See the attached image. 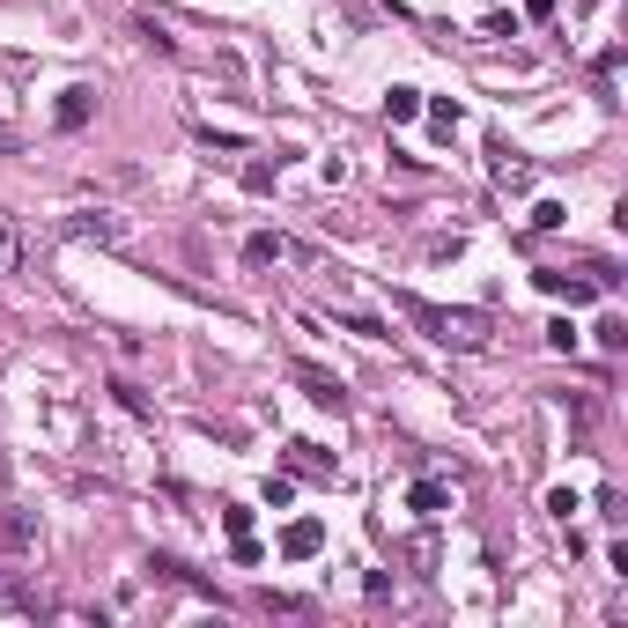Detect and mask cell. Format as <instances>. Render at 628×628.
<instances>
[{"label":"cell","mask_w":628,"mask_h":628,"mask_svg":"<svg viewBox=\"0 0 628 628\" xmlns=\"http://www.w3.org/2000/svg\"><path fill=\"white\" fill-rule=\"evenodd\" d=\"M399 311L414 326H429V340H444V348H481V333H488L481 311H444V303H422V296H399Z\"/></svg>","instance_id":"1"},{"label":"cell","mask_w":628,"mask_h":628,"mask_svg":"<svg viewBox=\"0 0 628 628\" xmlns=\"http://www.w3.org/2000/svg\"><path fill=\"white\" fill-rule=\"evenodd\" d=\"M281 555H289V562H311V555H326V525H318V518H296L289 532H281Z\"/></svg>","instance_id":"2"},{"label":"cell","mask_w":628,"mask_h":628,"mask_svg":"<svg viewBox=\"0 0 628 628\" xmlns=\"http://www.w3.org/2000/svg\"><path fill=\"white\" fill-rule=\"evenodd\" d=\"M296 385H303V399H311V407H348V392H340V377H326V370H311V363H296Z\"/></svg>","instance_id":"3"},{"label":"cell","mask_w":628,"mask_h":628,"mask_svg":"<svg viewBox=\"0 0 628 628\" xmlns=\"http://www.w3.org/2000/svg\"><path fill=\"white\" fill-rule=\"evenodd\" d=\"M89 111H97V89H60V104H52V119H60L67 133L89 126Z\"/></svg>","instance_id":"4"},{"label":"cell","mask_w":628,"mask_h":628,"mask_svg":"<svg viewBox=\"0 0 628 628\" xmlns=\"http://www.w3.org/2000/svg\"><path fill=\"white\" fill-rule=\"evenodd\" d=\"M244 259H252V266H274V259H311V252L289 244V237H252V244H244Z\"/></svg>","instance_id":"5"},{"label":"cell","mask_w":628,"mask_h":628,"mask_svg":"<svg viewBox=\"0 0 628 628\" xmlns=\"http://www.w3.org/2000/svg\"><path fill=\"white\" fill-rule=\"evenodd\" d=\"M540 289H547V296H562V303H592V296H599V281H584V274H540Z\"/></svg>","instance_id":"6"},{"label":"cell","mask_w":628,"mask_h":628,"mask_svg":"<svg viewBox=\"0 0 628 628\" xmlns=\"http://www.w3.org/2000/svg\"><path fill=\"white\" fill-rule=\"evenodd\" d=\"M407 510H414V518H436V510H451V488L444 481H414L407 488Z\"/></svg>","instance_id":"7"},{"label":"cell","mask_w":628,"mask_h":628,"mask_svg":"<svg viewBox=\"0 0 628 628\" xmlns=\"http://www.w3.org/2000/svg\"><path fill=\"white\" fill-rule=\"evenodd\" d=\"M289 466H296V473H318V481H333V459H326L318 444H289Z\"/></svg>","instance_id":"8"},{"label":"cell","mask_w":628,"mask_h":628,"mask_svg":"<svg viewBox=\"0 0 628 628\" xmlns=\"http://www.w3.org/2000/svg\"><path fill=\"white\" fill-rule=\"evenodd\" d=\"M385 111H392V126H407L414 111H422V89H392V97H385Z\"/></svg>","instance_id":"9"},{"label":"cell","mask_w":628,"mask_h":628,"mask_svg":"<svg viewBox=\"0 0 628 628\" xmlns=\"http://www.w3.org/2000/svg\"><path fill=\"white\" fill-rule=\"evenodd\" d=\"M333 326H348V333H363V340H385V326L363 318V311H333Z\"/></svg>","instance_id":"10"},{"label":"cell","mask_w":628,"mask_h":628,"mask_svg":"<svg viewBox=\"0 0 628 628\" xmlns=\"http://www.w3.org/2000/svg\"><path fill=\"white\" fill-rule=\"evenodd\" d=\"M599 348H606V355L628 348V318H599Z\"/></svg>","instance_id":"11"},{"label":"cell","mask_w":628,"mask_h":628,"mask_svg":"<svg viewBox=\"0 0 628 628\" xmlns=\"http://www.w3.org/2000/svg\"><path fill=\"white\" fill-rule=\"evenodd\" d=\"M562 222H569L562 200H540V207H532V230H562Z\"/></svg>","instance_id":"12"},{"label":"cell","mask_w":628,"mask_h":628,"mask_svg":"<svg viewBox=\"0 0 628 628\" xmlns=\"http://www.w3.org/2000/svg\"><path fill=\"white\" fill-rule=\"evenodd\" d=\"M222 532H230V540H244V532H252V503H230V510H222Z\"/></svg>","instance_id":"13"},{"label":"cell","mask_w":628,"mask_h":628,"mask_svg":"<svg viewBox=\"0 0 628 628\" xmlns=\"http://www.w3.org/2000/svg\"><path fill=\"white\" fill-rule=\"evenodd\" d=\"M496 178L510 185V193H525V185H532V163H510V156H503V163H496Z\"/></svg>","instance_id":"14"},{"label":"cell","mask_w":628,"mask_h":628,"mask_svg":"<svg viewBox=\"0 0 628 628\" xmlns=\"http://www.w3.org/2000/svg\"><path fill=\"white\" fill-rule=\"evenodd\" d=\"M429 119H436V133H459V104L436 97V104H429Z\"/></svg>","instance_id":"15"},{"label":"cell","mask_w":628,"mask_h":628,"mask_svg":"<svg viewBox=\"0 0 628 628\" xmlns=\"http://www.w3.org/2000/svg\"><path fill=\"white\" fill-rule=\"evenodd\" d=\"M547 348L569 355V348H577V326H569V318H555V326H547Z\"/></svg>","instance_id":"16"},{"label":"cell","mask_w":628,"mask_h":628,"mask_svg":"<svg viewBox=\"0 0 628 628\" xmlns=\"http://www.w3.org/2000/svg\"><path fill=\"white\" fill-rule=\"evenodd\" d=\"M547 510H555V518L569 525V518H577V488H555V496H547Z\"/></svg>","instance_id":"17"},{"label":"cell","mask_w":628,"mask_h":628,"mask_svg":"<svg viewBox=\"0 0 628 628\" xmlns=\"http://www.w3.org/2000/svg\"><path fill=\"white\" fill-rule=\"evenodd\" d=\"M15 148H23V133H15V126H0V156H15Z\"/></svg>","instance_id":"18"},{"label":"cell","mask_w":628,"mask_h":628,"mask_svg":"<svg viewBox=\"0 0 628 628\" xmlns=\"http://www.w3.org/2000/svg\"><path fill=\"white\" fill-rule=\"evenodd\" d=\"M525 8H532V15H555V0H525Z\"/></svg>","instance_id":"19"},{"label":"cell","mask_w":628,"mask_h":628,"mask_svg":"<svg viewBox=\"0 0 628 628\" xmlns=\"http://www.w3.org/2000/svg\"><path fill=\"white\" fill-rule=\"evenodd\" d=\"M0 244H8V230H0Z\"/></svg>","instance_id":"20"}]
</instances>
